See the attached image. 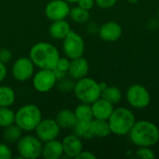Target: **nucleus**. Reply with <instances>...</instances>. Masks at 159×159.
<instances>
[{"label": "nucleus", "mask_w": 159, "mask_h": 159, "mask_svg": "<svg viewBox=\"0 0 159 159\" xmlns=\"http://www.w3.org/2000/svg\"><path fill=\"white\" fill-rule=\"evenodd\" d=\"M29 58L32 60L34 66L39 69L52 70L57 65L60 53L54 45L48 42H39L31 48Z\"/></svg>", "instance_id": "obj_1"}, {"label": "nucleus", "mask_w": 159, "mask_h": 159, "mask_svg": "<svg viewBox=\"0 0 159 159\" xmlns=\"http://www.w3.org/2000/svg\"><path fill=\"white\" fill-rule=\"evenodd\" d=\"M129 134L130 141L138 147H152L159 141L157 126L148 120L136 121Z\"/></svg>", "instance_id": "obj_2"}, {"label": "nucleus", "mask_w": 159, "mask_h": 159, "mask_svg": "<svg viewBox=\"0 0 159 159\" xmlns=\"http://www.w3.org/2000/svg\"><path fill=\"white\" fill-rule=\"evenodd\" d=\"M136 120L133 113L124 107L114 109L111 116L108 119L111 132L116 135H127L131 130Z\"/></svg>", "instance_id": "obj_3"}, {"label": "nucleus", "mask_w": 159, "mask_h": 159, "mask_svg": "<svg viewBox=\"0 0 159 159\" xmlns=\"http://www.w3.org/2000/svg\"><path fill=\"white\" fill-rule=\"evenodd\" d=\"M42 120V113L35 104H25L15 113V124L23 131L34 130Z\"/></svg>", "instance_id": "obj_4"}, {"label": "nucleus", "mask_w": 159, "mask_h": 159, "mask_svg": "<svg viewBox=\"0 0 159 159\" xmlns=\"http://www.w3.org/2000/svg\"><path fill=\"white\" fill-rule=\"evenodd\" d=\"M73 91L78 101L89 104L93 103L95 101L100 99L102 95L99 83L87 76L77 80Z\"/></svg>", "instance_id": "obj_5"}, {"label": "nucleus", "mask_w": 159, "mask_h": 159, "mask_svg": "<svg viewBox=\"0 0 159 159\" xmlns=\"http://www.w3.org/2000/svg\"><path fill=\"white\" fill-rule=\"evenodd\" d=\"M43 143L34 136H21L17 142V150L21 158L35 159L41 157Z\"/></svg>", "instance_id": "obj_6"}, {"label": "nucleus", "mask_w": 159, "mask_h": 159, "mask_svg": "<svg viewBox=\"0 0 159 159\" xmlns=\"http://www.w3.org/2000/svg\"><path fill=\"white\" fill-rule=\"evenodd\" d=\"M62 40V49L67 58L72 60L83 56L85 51V42L80 34L71 30Z\"/></svg>", "instance_id": "obj_7"}, {"label": "nucleus", "mask_w": 159, "mask_h": 159, "mask_svg": "<svg viewBox=\"0 0 159 159\" xmlns=\"http://www.w3.org/2000/svg\"><path fill=\"white\" fill-rule=\"evenodd\" d=\"M126 98L129 104L137 109H143L147 107L151 100L148 89L139 84H134L128 89Z\"/></svg>", "instance_id": "obj_8"}, {"label": "nucleus", "mask_w": 159, "mask_h": 159, "mask_svg": "<svg viewBox=\"0 0 159 159\" xmlns=\"http://www.w3.org/2000/svg\"><path fill=\"white\" fill-rule=\"evenodd\" d=\"M36 137L42 142L46 143L58 138L61 132V128L55 119L46 118L42 119L36 126L35 129Z\"/></svg>", "instance_id": "obj_9"}, {"label": "nucleus", "mask_w": 159, "mask_h": 159, "mask_svg": "<svg viewBox=\"0 0 159 159\" xmlns=\"http://www.w3.org/2000/svg\"><path fill=\"white\" fill-rule=\"evenodd\" d=\"M57 79L53 70L40 69L33 76V86L35 90L41 93L48 92L56 85Z\"/></svg>", "instance_id": "obj_10"}, {"label": "nucleus", "mask_w": 159, "mask_h": 159, "mask_svg": "<svg viewBox=\"0 0 159 159\" xmlns=\"http://www.w3.org/2000/svg\"><path fill=\"white\" fill-rule=\"evenodd\" d=\"M34 71V64L30 58L21 57L16 60L12 65V75L13 77L20 81L24 82L33 77Z\"/></svg>", "instance_id": "obj_11"}, {"label": "nucleus", "mask_w": 159, "mask_h": 159, "mask_svg": "<svg viewBox=\"0 0 159 159\" xmlns=\"http://www.w3.org/2000/svg\"><path fill=\"white\" fill-rule=\"evenodd\" d=\"M70 7L65 0H52L45 7L47 18L52 21L65 20L70 13Z\"/></svg>", "instance_id": "obj_12"}, {"label": "nucleus", "mask_w": 159, "mask_h": 159, "mask_svg": "<svg viewBox=\"0 0 159 159\" xmlns=\"http://www.w3.org/2000/svg\"><path fill=\"white\" fill-rule=\"evenodd\" d=\"M99 35L105 42H115L121 37L122 27L116 21L105 22L100 27Z\"/></svg>", "instance_id": "obj_13"}, {"label": "nucleus", "mask_w": 159, "mask_h": 159, "mask_svg": "<svg viewBox=\"0 0 159 159\" xmlns=\"http://www.w3.org/2000/svg\"><path fill=\"white\" fill-rule=\"evenodd\" d=\"M61 143L63 154L66 155L68 157L76 158V157L83 151L82 141L75 134H70L64 137V139L61 141Z\"/></svg>", "instance_id": "obj_14"}, {"label": "nucleus", "mask_w": 159, "mask_h": 159, "mask_svg": "<svg viewBox=\"0 0 159 159\" xmlns=\"http://www.w3.org/2000/svg\"><path fill=\"white\" fill-rule=\"evenodd\" d=\"M89 70V65L88 61L81 56L71 60L70 66L68 69V74L70 77H72L73 79L79 80L88 75Z\"/></svg>", "instance_id": "obj_15"}, {"label": "nucleus", "mask_w": 159, "mask_h": 159, "mask_svg": "<svg viewBox=\"0 0 159 159\" xmlns=\"http://www.w3.org/2000/svg\"><path fill=\"white\" fill-rule=\"evenodd\" d=\"M91 109L93 113V118L103 120H108L114 111L113 104L102 97L91 103Z\"/></svg>", "instance_id": "obj_16"}, {"label": "nucleus", "mask_w": 159, "mask_h": 159, "mask_svg": "<svg viewBox=\"0 0 159 159\" xmlns=\"http://www.w3.org/2000/svg\"><path fill=\"white\" fill-rule=\"evenodd\" d=\"M63 155V148L61 142L57 139L46 142L43 144L41 157L45 159H59Z\"/></svg>", "instance_id": "obj_17"}, {"label": "nucleus", "mask_w": 159, "mask_h": 159, "mask_svg": "<svg viewBox=\"0 0 159 159\" xmlns=\"http://www.w3.org/2000/svg\"><path fill=\"white\" fill-rule=\"evenodd\" d=\"M70 31H71L70 24L65 20H54L48 29L49 35L52 38L58 39V40H62L68 34Z\"/></svg>", "instance_id": "obj_18"}, {"label": "nucleus", "mask_w": 159, "mask_h": 159, "mask_svg": "<svg viewBox=\"0 0 159 159\" xmlns=\"http://www.w3.org/2000/svg\"><path fill=\"white\" fill-rule=\"evenodd\" d=\"M55 120L61 129H73L77 122L75 112L68 109L60 111L57 114Z\"/></svg>", "instance_id": "obj_19"}, {"label": "nucleus", "mask_w": 159, "mask_h": 159, "mask_svg": "<svg viewBox=\"0 0 159 159\" xmlns=\"http://www.w3.org/2000/svg\"><path fill=\"white\" fill-rule=\"evenodd\" d=\"M90 129L93 136L99 138L107 137L112 133L108 120H103V119H97V118L92 119L90 121Z\"/></svg>", "instance_id": "obj_20"}, {"label": "nucleus", "mask_w": 159, "mask_h": 159, "mask_svg": "<svg viewBox=\"0 0 159 159\" xmlns=\"http://www.w3.org/2000/svg\"><path fill=\"white\" fill-rule=\"evenodd\" d=\"M16 100V94L12 88L7 86H0V106L9 107Z\"/></svg>", "instance_id": "obj_21"}, {"label": "nucleus", "mask_w": 159, "mask_h": 159, "mask_svg": "<svg viewBox=\"0 0 159 159\" xmlns=\"http://www.w3.org/2000/svg\"><path fill=\"white\" fill-rule=\"evenodd\" d=\"M73 132L80 139L89 140L94 137L90 129V121H77L73 128Z\"/></svg>", "instance_id": "obj_22"}, {"label": "nucleus", "mask_w": 159, "mask_h": 159, "mask_svg": "<svg viewBox=\"0 0 159 159\" xmlns=\"http://www.w3.org/2000/svg\"><path fill=\"white\" fill-rule=\"evenodd\" d=\"M22 129L17 125V124H12L7 128H5L3 137L4 140L7 143H17L20 137L22 136Z\"/></svg>", "instance_id": "obj_23"}, {"label": "nucleus", "mask_w": 159, "mask_h": 159, "mask_svg": "<svg viewBox=\"0 0 159 159\" xmlns=\"http://www.w3.org/2000/svg\"><path fill=\"white\" fill-rule=\"evenodd\" d=\"M75 115L77 121H91L93 119V113L91 105L89 103L81 102L75 109Z\"/></svg>", "instance_id": "obj_24"}, {"label": "nucleus", "mask_w": 159, "mask_h": 159, "mask_svg": "<svg viewBox=\"0 0 159 159\" xmlns=\"http://www.w3.org/2000/svg\"><path fill=\"white\" fill-rule=\"evenodd\" d=\"M101 97L112 104H116L120 102L122 99V93L120 89L116 87H107L104 90L102 91Z\"/></svg>", "instance_id": "obj_25"}, {"label": "nucleus", "mask_w": 159, "mask_h": 159, "mask_svg": "<svg viewBox=\"0 0 159 159\" xmlns=\"http://www.w3.org/2000/svg\"><path fill=\"white\" fill-rule=\"evenodd\" d=\"M69 16L76 23H85L89 21L90 14H89V10H87L77 6L70 9Z\"/></svg>", "instance_id": "obj_26"}, {"label": "nucleus", "mask_w": 159, "mask_h": 159, "mask_svg": "<svg viewBox=\"0 0 159 159\" xmlns=\"http://www.w3.org/2000/svg\"><path fill=\"white\" fill-rule=\"evenodd\" d=\"M15 123V113L9 107L0 106V128H7Z\"/></svg>", "instance_id": "obj_27"}, {"label": "nucleus", "mask_w": 159, "mask_h": 159, "mask_svg": "<svg viewBox=\"0 0 159 159\" xmlns=\"http://www.w3.org/2000/svg\"><path fill=\"white\" fill-rule=\"evenodd\" d=\"M73 80L74 79L72 77L69 78L67 76H65L62 79L58 80L57 83H56L58 89L61 90L63 93H68V92L73 91L74 90V88H75V84Z\"/></svg>", "instance_id": "obj_28"}, {"label": "nucleus", "mask_w": 159, "mask_h": 159, "mask_svg": "<svg viewBox=\"0 0 159 159\" xmlns=\"http://www.w3.org/2000/svg\"><path fill=\"white\" fill-rule=\"evenodd\" d=\"M150 148L151 147H139V149L136 151V157L145 159L155 158L156 156Z\"/></svg>", "instance_id": "obj_29"}, {"label": "nucleus", "mask_w": 159, "mask_h": 159, "mask_svg": "<svg viewBox=\"0 0 159 159\" xmlns=\"http://www.w3.org/2000/svg\"><path fill=\"white\" fill-rule=\"evenodd\" d=\"M11 149L6 143H0V159H11Z\"/></svg>", "instance_id": "obj_30"}, {"label": "nucleus", "mask_w": 159, "mask_h": 159, "mask_svg": "<svg viewBox=\"0 0 159 159\" xmlns=\"http://www.w3.org/2000/svg\"><path fill=\"white\" fill-rule=\"evenodd\" d=\"M12 59V52L7 48H0V61L7 63Z\"/></svg>", "instance_id": "obj_31"}, {"label": "nucleus", "mask_w": 159, "mask_h": 159, "mask_svg": "<svg viewBox=\"0 0 159 159\" xmlns=\"http://www.w3.org/2000/svg\"><path fill=\"white\" fill-rule=\"evenodd\" d=\"M70 61H71L67 57H63V58L60 57V59H59V61L57 62L56 67L68 73V69H69V66H70Z\"/></svg>", "instance_id": "obj_32"}, {"label": "nucleus", "mask_w": 159, "mask_h": 159, "mask_svg": "<svg viewBox=\"0 0 159 159\" xmlns=\"http://www.w3.org/2000/svg\"><path fill=\"white\" fill-rule=\"evenodd\" d=\"M117 0H95V4L101 8H110L116 4Z\"/></svg>", "instance_id": "obj_33"}, {"label": "nucleus", "mask_w": 159, "mask_h": 159, "mask_svg": "<svg viewBox=\"0 0 159 159\" xmlns=\"http://www.w3.org/2000/svg\"><path fill=\"white\" fill-rule=\"evenodd\" d=\"M77 4L80 7L85 8L87 10H90L95 4V0H78Z\"/></svg>", "instance_id": "obj_34"}, {"label": "nucleus", "mask_w": 159, "mask_h": 159, "mask_svg": "<svg viewBox=\"0 0 159 159\" xmlns=\"http://www.w3.org/2000/svg\"><path fill=\"white\" fill-rule=\"evenodd\" d=\"M97 157L93 153L89 152V151H82L77 157L76 158L78 159H95Z\"/></svg>", "instance_id": "obj_35"}, {"label": "nucleus", "mask_w": 159, "mask_h": 159, "mask_svg": "<svg viewBox=\"0 0 159 159\" xmlns=\"http://www.w3.org/2000/svg\"><path fill=\"white\" fill-rule=\"evenodd\" d=\"M53 70V73H54V75H55V76H56V79H57V81L58 80H60V79H62V78H64L66 75H67V72H65V71H63V70H61V69H59V68H57V67H55L54 69H52Z\"/></svg>", "instance_id": "obj_36"}, {"label": "nucleus", "mask_w": 159, "mask_h": 159, "mask_svg": "<svg viewBox=\"0 0 159 159\" xmlns=\"http://www.w3.org/2000/svg\"><path fill=\"white\" fill-rule=\"evenodd\" d=\"M7 70L6 64L0 61V82L5 80V78L7 77Z\"/></svg>", "instance_id": "obj_37"}, {"label": "nucleus", "mask_w": 159, "mask_h": 159, "mask_svg": "<svg viewBox=\"0 0 159 159\" xmlns=\"http://www.w3.org/2000/svg\"><path fill=\"white\" fill-rule=\"evenodd\" d=\"M99 86H100V89H101V90L102 91V90H104L108 86H107V84L105 83V82H101V83H99Z\"/></svg>", "instance_id": "obj_38"}, {"label": "nucleus", "mask_w": 159, "mask_h": 159, "mask_svg": "<svg viewBox=\"0 0 159 159\" xmlns=\"http://www.w3.org/2000/svg\"><path fill=\"white\" fill-rule=\"evenodd\" d=\"M129 3H131V4H135V3H137L139 0H127Z\"/></svg>", "instance_id": "obj_39"}, {"label": "nucleus", "mask_w": 159, "mask_h": 159, "mask_svg": "<svg viewBox=\"0 0 159 159\" xmlns=\"http://www.w3.org/2000/svg\"><path fill=\"white\" fill-rule=\"evenodd\" d=\"M65 1L68 2V3H77L78 0H65Z\"/></svg>", "instance_id": "obj_40"}, {"label": "nucleus", "mask_w": 159, "mask_h": 159, "mask_svg": "<svg viewBox=\"0 0 159 159\" xmlns=\"http://www.w3.org/2000/svg\"><path fill=\"white\" fill-rule=\"evenodd\" d=\"M157 16H158V20H159V8H158V13H157Z\"/></svg>", "instance_id": "obj_41"}]
</instances>
